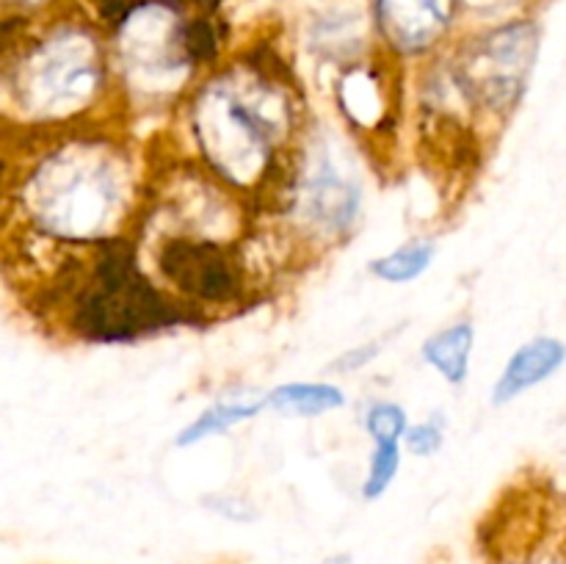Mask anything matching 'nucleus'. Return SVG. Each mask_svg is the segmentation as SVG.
I'll list each match as a JSON object with an SVG mask.
<instances>
[{
  "label": "nucleus",
  "mask_w": 566,
  "mask_h": 564,
  "mask_svg": "<svg viewBox=\"0 0 566 564\" xmlns=\"http://www.w3.org/2000/svg\"><path fill=\"white\" fill-rule=\"evenodd\" d=\"M566 363V346L556 337H536L514 352L495 385V404H509L545 382Z\"/></svg>",
  "instance_id": "1a4fd4ad"
},
{
  "label": "nucleus",
  "mask_w": 566,
  "mask_h": 564,
  "mask_svg": "<svg viewBox=\"0 0 566 564\" xmlns=\"http://www.w3.org/2000/svg\"><path fill=\"white\" fill-rule=\"evenodd\" d=\"M265 404L276 412L293 415V418H315V415L340 409L346 404V396L340 393V387L324 385V382H291V385L274 387Z\"/></svg>",
  "instance_id": "9b49d317"
},
{
  "label": "nucleus",
  "mask_w": 566,
  "mask_h": 564,
  "mask_svg": "<svg viewBox=\"0 0 566 564\" xmlns=\"http://www.w3.org/2000/svg\"><path fill=\"white\" fill-rule=\"evenodd\" d=\"M536 48L539 36L534 25L501 28L464 53L453 72V86L470 108L495 116L509 114L528 86Z\"/></svg>",
  "instance_id": "423d86ee"
},
{
  "label": "nucleus",
  "mask_w": 566,
  "mask_h": 564,
  "mask_svg": "<svg viewBox=\"0 0 566 564\" xmlns=\"http://www.w3.org/2000/svg\"><path fill=\"white\" fill-rule=\"evenodd\" d=\"M291 205L307 230L324 238H337L346 236L348 227L357 219L359 191L354 182L343 180L329 166H321L313 177L304 180V186L293 182Z\"/></svg>",
  "instance_id": "0eeeda50"
},
{
  "label": "nucleus",
  "mask_w": 566,
  "mask_h": 564,
  "mask_svg": "<svg viewBox=\"0 0 566 564\" xmlns=\"http://www.w3.org/2000/svg\"><path fill=\"white\" fill-rule=\"evenodd\" d=\"M263 407H265V398L263 401L216 404V407L205 409V412L199 415L193 424H188L186 429L180 431V437H177V446L186 448V446H193V442H199V440H208V437L219 435V431L232 429V426L241 424V420L254 418V415H258Z\"/></svg>",
  "instance_id": "f8f14e48"
},
{
  "label": "nucleus",
  "mask_w": 566,
  "mask_h": 564,
  "mask_svg": "<svg viewBox=\"0 0 566 564\" xmlns=\"http://www.w3.org/2000/svg\"><path fill=\"white\" fill-rule=\"evenodd\" d=\"M407 446L415 457H434L442 448V426L437 420H426V424L412 426L407 431Z\"/></svg>",
  "instance_id": "f3484780"
},
{
  "label": "nucleus",
  "mask_w": 566,
  "mask_h": 564,
  "mask_svg": "<svg viewBox=\"0 0 566 564\" xmlns=\"http://www.w3.org/2000/svg\"><path fill=\"white\" fill-rule=\"evenodd\" d=\"M365 426H368V435L374 437V442H398L409 431L407 412L392 401L374 404L365 415Z\"/></svg>",
  "instance_id": "dca6fc26"
},
{
  "label": "nucleus",
  "mask_w": 566,
  "mask_h": 564,
  "mask_svg": "<svg viewBox=\"0 0 566 564\" xmlns=\"http://www.w3.org/2000/svg\"><path fill=\"white\" fill-rule=\"evenodd\" d=\"M385 94H379L376 83L370 77H363L354 72L352 77H346L340 86V108L346 111L348 119L354 125L374 127L379 125L381 116L387 111Z\"/></svg>",
  "instance_id": "4468645a"
},
{
  "label": "nucleus",
  "mask_w": 566,
  "mask_h": 564,
  "mask_svg": "<svg viewBox=\"0 0 566 564\" xmlns=\"http://www.w3.org/2000/svg\"><path fill=\"white\" fill-rule=\"evenodd\" d=\"M70 330L94 343H125L193 321L171 302L138 263L136 243L127 238L94 243L86 269L66 274Z\"/></svg>",
  "instance_id": "7ed1b4c3"
},
{
  "label": "nucleus",
  "mask_w": 566,
  "mask_h": 564,
  "mask_svg": "<svg viewBox=\"0 0 566 564\" xmlns=\"http://www.w3.org/2000/svg\"><path fill=\"white\" fill-rule=\"evenodd\" d=\"M475 332L470 324H453L448 330L434 332L423 343V359L451 385H462L470 370Z\"/></svg>",
  "instance_id": "9d476101"
},
{
  "label": "nucleus",
  "mask_w": 566,
  "mask_h": 564,
  "mask_svg": "<svg viewBox=\"0 0 566 564\" xmlns=\"http://www.w3.org/2000/svg\"><path fill=\"white\" fill-rule=\"evenodd\" d=\"M20 208L48 241L103 243L130 213V160L103 138L50 147L20 180Z\"/></svg>",
  "instance_id": "f03ea898"
},
{
  "label": "nucleus",
  "mask_w": 566,
  "mask_h": 564,
  "mask_svg": "<svg viewBox=\"0 0 566 564\" xmlns=\"http://www.w3.org/2000/svg\"><path fill=\"white\" fill-rule=\"evenodd\" d=\"M324 564H354V558L346 556V553H337V556L324 558Z\"/></svg>",
  "instance_id": "a211bd4d"
},
{
  "label": "nucleus",
  "mask_w": 566,
  "mask_h": 564,
  "mask_svg": "<svg viewBox=\"0 0 566 564\" xmlns=\"http://www.w3.org/2000/svg\"><path fill=\"white\" fill-rule=\"evenodd\" d=\"M434 260V241L429 238H415V241L403 243L396 252L385 254V258L374 260L370 271L385 282H412L423 274Z\"/></svg>",
  "instance_id": "ddd939ff"
},
{
  "label": "nucleus",
  "mask_w": 566,
  "mask_h": 564,
  "mask_svg": "<svg viewBox=\"0 0 566 564\" xmlns=\"http://www.w3.org/2000/svg\"><path fill=\"white\" fill-rule=\"evenodd\" d=\"M293 127L296 103L263 64L213 77L191 100V130L205 166L241 194L271 191L287 180Z\"/></svg>",
  "instance_id": "f257e3e1"
},
{
  "label": "nucleus",
  "mask_w": 566,
  "mask_h": 564,
  "mask_svg": "<svg viewBox=\"0 0 566 564\" xmlns=\"http://www.w3.org/2000/svg\"><path fill=\"white\" fill-rule=\"evenodd\" d=\"M153 263L158 280L177 293V304L188 313L193 304L227 307L243 302V260L232 247V238L197 232L193 227L180 230L177 236L160 238Z\"/></svg>",
  "instance_id": "39448f33"
},
{
  "label": "nucleus",
  "mask_w": 566,
  "mask_h": 564,
  "mask_svg": "<svg viewBox=\"0 0 566 564\" xmlns=\"http://www.w3.org/2000/svg\"><path fill=\"white\" fill-rule=\"evenodd\" d=\"M11 97L28 116L70 119L97 100L105 83L103 59L83 33H59L22 59L20 70L6 72Z\"/></svg>",
  "instance_id": "20e7f679"
},
{
  "label": "nucleus",
  "mask_w": 566,
  "mask_h": 564,
  "mask_svg": "<svg viewBox=\"0 0 566 564\" xmlns=\"http://www.w3.org/2000/svg\"><path fill=\"white\" fill-rule=\"evenodd\" d=\"M398 468H401V451H398V442H376L374 453H370L363 495L368 498V501L385 495V490L392 484V479H396Z\"/></svg>",
  "instance_id": "2eb2a0df"
},
{
  "label": "nucleus",
  "mask_w": 566,
  "mask_h": 564,
  "mask_svg": "<svg viewBox=\"0 0 566 564\" xmlns=\"http://www.w3.org/2000/svg\"><path fill=\"white\" fill-rule=\"evenodd\" d=\"M376 20L396 53L418 55L446 36L453 0H376Z\"/></svg>",
  "instance_id": "6e6552de"
}]
</instances>
